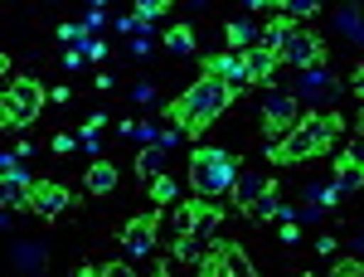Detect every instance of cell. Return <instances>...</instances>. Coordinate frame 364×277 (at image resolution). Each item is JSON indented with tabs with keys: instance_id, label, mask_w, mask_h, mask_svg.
Segmentation results:
<instances>
[{
	"instance_id": "10",
	"label": "cell",
	"mask_w": 364,
	"mask_h": 277,
	"mask_svg": "<svg viewBox=\"0 0 364 277\" xmlns=\"http://www.w3.org/2000/svg\"><path fill=\"white\" fill-rule=\"evenodd\" d=\"M156 229H161V204L151 209V214H136V219H127V229H122V249L132 253H151V244H156Z\"/></svg>"
},
{
	"instance_id": "1",
	"label": "cell",
	"mask_w": 364,
	"mask_h": 277,
	"mask_svg": "<svg viewBox=\"0 0 364 277\" xmlns=\"http://www.w3.org/2000/svg\"><path fill=\"white\" fill-rule=\"evenodd\" d=\"M238 98V88L219 78V73H209V68H199V83H190L175 103L166 108V122H180V132L185 137H199L209 122H219L228 112V103Z\"/></svg>"
},
{
	"instance_id": "7",
	"label": "cell",
	"mask_w": 364,
	"mask_h": 277,
	"mask_svg": "<svg viewBox=\"0 0 364 277\" xmlns=\"http://www.w3.org/2000/svg\"><path fill=\"white\" fill-rule=\"evenodd\" d=\"M296 117H301V98L296 93H267L262 98V137L267 141L287 137L296 127Z\"/></svg>"
},
{
	"instance_id": "4",
	"label": "cell",
	"mask_w": 364,
	"mask_h": 277,
	"mask_svg": "<svg viewBox=\"0 0 364 277\" xmlns=\"http://www.w3.org/2000/svg\"><path fill=\"white\" fill-rule=\"evenodd\" d=\"M39 108H44V88L34 83V78H15V83L5 88V98H0V122L10 132H25L29 122L39 117Z\"/></svg>"
},
{
	"instance_id": "29",
	"label": "cell",
	"mask_w": 364,
	"mask_h": 277,
	"mask_svg": "<svg viewBox=\"0 0 364 277\" xmlns=\"http://www.w3.org/2000/svg\"><path fill=\"white\" fill-rule=\"evenodd\" d=\"M83 49H68V54H63V68H83Z\"/></svg>"
},
{
	"instance_id": "12",
	"label": "cell",
	"mask_w": 364,
	"mask_h": 277,
	"mask_svg": "<svg viewBox=\"0 0 364 277\" xmlns=\"http://www.w3.org/2000/svg\"><path fill=\"white\" fill-rule=\"evenodd\" d=\"M277 63H282V54L272 49V44H252V49H243V73H248V83H267Z\"/></svg>"
},
{
	"instance_id": "19",
	"label": "cell",
	"mask_w": 364,
	"mask_h": 277,
	"mask_svg": "<svg viewBox=\"0 0 364 277\" xmlns=\"http://www.w3.org/2000/svg\"><path fill=\"white\" fill-rule=\"evenodd\" d=\"M224 34H228V49H252V44H262V29L252 25V20H228Z\"/></svg>"
},
{
	"instance_id": "6",
	"label": "cell",
	"mask_w": 364,
	"mask_h": 277,
	"mask_svg": "<svg viewBox=\"0 0 364 277\" xmlns=\"http://www.w3.org/2000/svg\"><path fill=\"white\" fill-rule=\"evenodd\" d=\"M199 273L204 277H252V258L233 239H214L209 253H204V263H199Z\"/></svg>"
},
{
	"instance_id": "31",
	"label": "cell",
	"mask_w": 364,
	"mask_h": 277,
	"mask_svg": "<svg viewBox=\"0 0 364 277\" xmlns=\"http://www.w3.org/2000/svg\"><path fill=\"white\" fill-rule=\"evenodd\" d=\"M355 132H360V137H364V112H360V122H355Z\"/></svg>"
},
{
	"instance_id": "32",
	"label": "cell",
	"mask_w": 364,
	"mask_h": 277,
	"mask_svg": "<svg viewBox=\"0 0 364 277\" xmlns=\"http://www.w3.org/2000/svg\"><path fill=\"white\" fill-rule=\"evenodd\" d=\"M195 5H204V0H195Z\"/></svg>"
},
{
	"instance_id": "25",
	"label": "cell",
	"mask_w": 364,
	"mask_h": 277,
	"mask_svg": "<svg viewBox=\"0 0 364 277\" xmlns=\"http://www.w3.org/2000/svg\"><path fill=\"white\" fill-rule=\"evenodd\" d=\"M331 273H336V277H360L364 273V253H360V258H336Z\"/></svg>"
},
{
	"instance_id": "27",
	"label": "cell",
	"mask_w": 364,
	"mask_h": 277,
	"mask_svg": "<svg viewBox=\"0 0 364 277\" xmlns=\"http://www.w3.org/2000/svg\"><path fill=\"white\" fill-rule=\"evenodd\" d=\"M78 49H83L87 58H102V54H107V44H102V39H92V34H83V39H78Z\"/></svg>"
},
{
	"instance_id": "5",
	"label": "cell",
	"mask_w": 364,
	"mask_h": 277,
	"mask_svg": "<svg viewBox=\"0 0 364 277\" xmlns=\"http://www.w3.org/2000/svg\"><path fill=\"white\" fill-rule=\"evenodd\" d=\"M219 224H224V209H219V204H209L204 194L175 204V234H190V239H204V244H209V234H214Z\"/></svg>"
},
{
	"instance_id": "17",
	"label": "cell",
	"mask_w": 364,
	"mask_h": 277,
	"mask_svg": "<svg viewBox=\"0 0 364 277\" xmlns=\"http://www.w3.org/2000/svg\"><path fill=\"white\" fill-rule=\"evenodd\" d=\"M83 185L92 194H112L117 190V166H112V161H92V166H87V175H83Z\"/></svg>"
},
{
	"instance_id": "13",
	"label": "cell",
	"mask_w": 364,
	"mask_h": 277,
	"mask_svg": "<svg viewBox=\"0 0 364 277\" xmlns=\"http://www.w3.org/2000/svg\"><path fill=\"white\" fill-rule=\"evenodd\" d=\"M199 68H209V73H219L228 78L233 88H248V73H243V49H224V54H209Z\"/></svg>"
},
{
	"instance_id": "11",
	"label": "cell",
	"mask_w": 364,
	"mask_h": 277,
	"mask_svg": "<svg viewBox=\"0 0 364 277\" xmlns=\"http://www.w3.org/2000/svg\"><path fill=\"white\" fill-rule=\"evenodd\" d=\"M287 63H296V68H316L321 58H326V39L321 34H311V29H291V39H287Z\"/></svg>"
},
{
	"instance_id": "24",
	"label": "cell",
	"mask_w": 364,
	"mask_h": 277,
	"mask_svg": "<svg viewBox=\"0 0 364 277\" xmlns=\"http://www.w3.org/2000/svg\"><path fill=\"white\" fill-rule=\"evenodd\" d=\"M282 10H287L291 20H311V15L321 10V0H282Z\"/></svg>"
},
{
	"instance_id": "2",
	"label": "cell",
	"mask_w": 364,
	"mask_h": 277,
	"mask_svg": "<svg viewBox=\"0 0 364 277\" xmlns=\"http://www.w3.org/2000/svg\"><path fill=\"white\" fill-rule=\"evenodd\" d=\"M340 127H345L340 112H306V117H296V127L287 137H277L267 146V156L277 166H296V161H311V156H326L340 141Z\"/></svg>"
},
{
	"instance_id": "22",
	"label": "cell",
	"mask_w": 364,
	"mask_h": 277,
	"mask_svg": "<svg viewBox=\"0 0 364 277\" xmlns=\"http://www.w3.org/2000/svg\"><path fill=\"white\" fill-rule=\"evenodd\" d=\"M166 44L175 49V54H195V29H190V25H170Z\"/></svg>"
},
{
	"instance_id": "16",
	"label": "cell",
	"mask_w": 364,
	"mask_h": 277,
	"mask_svg": "<svg viewBox=\"0 0 364 277\" xmlns=\"http://www.w3.org/2000/svg\"><path fill=\"white\" fill-rule=\"evenodd\" d=\"M166 156H170V141L166 137H156L146 151H141V161H136V175L141 180H156L161 175V166H166Z\"/></svg>"
},
{
	"instance_id": "20",
	"label": "cell",
	"mask_w": 364,
	"mask_h": 277,
	"mask_svg": "<svg viewBox=\"0 0 364 277\" xmlns=\"http://www.w3.org/2000/svg\"><path fill=\"white\" fill-rule=\"evenodd\" d=\"M10 258H15V268H25V273H44V244H15Z\"/></svg>"
},
{
	"instance_id": "14",
	"label": "cell",
	"mask_w": 364,
	"mask_h": 277,
	"mask_svg": "<svg viewBox=\"0 0 364 277\" xmlns=\"http://www.w3.org/2000/svg\"><path fill=\"white\" fill-rule=\"evenodd\" d=\"M340 88H345V83L331 78V68H321V63H316V68H301V93H296V98L321 103V98H340Z\"/></svg>"
},
{
	"instance_id": "15",
	"label": "cell",
	"mask_w": 364,
	"mask_h": 277,
	"mask_svg": "<svg viewBox=\"0 0 364 277\" xmlns=\"http://www.w3.org/2000/svg\"><path fill=\"white\" fill-rule=\"evenodd\" d=\"M267 190H277L267 175H243V180H233V199H238V209H257V199Z\"/></svg>"
},
{
	"instance_id": "28",
	"label": "cell",
	"mask_w": 364,
	"mask_h": 277,
	"mask_svg": "<svg viewBox=\"0 0 364 277\" xmlns=\"http://www.w3.org/2000/svg\"><path fill=\"white\" fill-rule=\"evenodd\" d=\"M97 273H102V277H127V273H132V263H102Z\"/></svg>"
},
{
	"instance_id": "9",
	"label": "cell",
	"mask_w": 364,
	"mask_h": 277,
	"mask_svg": "<svg viewBox=\"0 0 364 277\" xmlns=\"http://www.w3.org/2000/svg\"><path fill=\"white\" fill-rule=\"evenodd\" d=\"M340 194H350V190H364V137L360 146H345L336 156V180H331Z\"/></svg>"
},
{
	"instance_id": "8",
	"label": "cell",
	"mask_w": 364,
	"mask_h": 277,
	"mask_svg": "<svg viewBox=\"0 0 364 277\" xmlns=\"http://www.w3.org/2000/svg\"><path fill=\"white\" fill-rule=\"evenodd\" d=\"M68 204H73V194H68V185H58V180H34L29 185V209L44 214V219H58Z\"/></svg>"
},
{
	"instance_id": "18",
	"label": "cell",
	"mask_w": 364,
	"mask_h": 277,
	"mask_svg": "<svg viewBox=\"0 0 364 277\" xmlns=\"http://www.w3.org/2000/svg\"><path fill=\"white\" fill-rule=\"evenodd\" d=\"M291 29H296V20L282 10V15H272V20H267V29H262V44H272L277 54H287V39H291Z\"/></svg>"
},
{
	"instance_id": "26",
	"label": "cell",
	"mask_w": 364,
	"mask_h": 277,
	"mask_svg": "<svg viewBox=\"0 0 364 277\" xmlns=\"http://www.w3.org/2000/svg\"><path fill=\"white\" fill-rule=\"evenodd\" d=\"M166 10H170V0H136V15H151V20L166 15Z\"/></svg>"
},
{
	"instance_id": "23",
	"label": "cell",
	"mask_w": 364,
	"mask_h": 277,
	"mask_svg": "<svg viewBox=\"0 0 364 277\" xmlns=\"http://www.w3.org/2000/svg\"><path fill=\"white\" fill-rule=\"evenodd\" d=\"M151 199H156L161 209H170V199H180L175 180H170V175H156V180H151Z\"/></svg>"
},
{
	"instance_id": "3",
	"label": "cell",
	"mask_w": 364,
	"mask_h": 277,
	"mask_svg": "<svg viewBox=\"0 0 364 277\" xmlns=\"http://www.w3.org/2000/svg\"><path fill=\"white\" fill-rule=\"evenodd\" d=\"M233 180H238V161L228 156L224 146H199L190 156V185H195V194L214 199V194L233 190Z\"/></svg>"
},
{
	"instance_id": "21",
	"label": "cell",
	"mask_w": 364,
	"mask_h": 277,
	"mask_svg": "<svg viewBox=\"0 0 364 277\" xmlns=\"http://www.w3.org/2000/svg\"><path fill=\"white\" fill-rule=\"evenodd\" d=\"M204 239H190V234H175V258H180V263H190V268H199V263H204Z\"/></svg>"
},
{
	"instance_id": "30",
	"label": "cell",
	"mask_w": 364,
	"mask_h": 277,
	"mask_svg": "<svg viewBox=\"0 0 364 277\" xmlns=\"http://www.w3.org/2000/svg\"><path fill=\"white\" fill-rule=\"evenodd\" d=\"M350 88H355V93H360V98H364V63H360V68H355V78H350Z\"/></svg>"
}]
</instances>
